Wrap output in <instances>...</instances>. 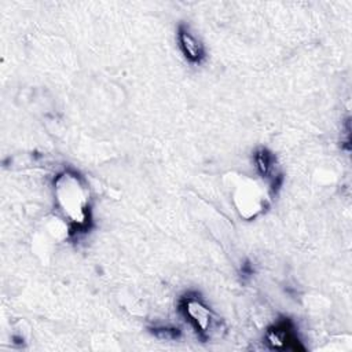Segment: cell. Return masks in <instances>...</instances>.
<instances>
[{
  "instance_id": "obj_3",
  "label": "cell",
  "mask_w": 352,
  "mask_h": 352,
  "mask_svg": "<svg viewBox=\"0 0 352 352\" xmlns=\"http://www.w3.org/2000/svg\"><path fill=\"white\" fill-rule=\"evenodd\" d=\"M264 342L270 349L276 351H305L297 326L289 316H279L264 333Z\"/></svg>"
},
{
  "instance_id": "obj_6",
  "label": "cell",
  "mask_w": 352,
  "mask_h": 352,
  "mask_svg": "<svg viewBox=\"0 0 352 352\" xmlns=\"http://www.w3.org/2000/svg\"><path fill=\"white\" fill-rule=\"evenodd\" d=\"M148 331L157 337L158 340H179L182 337V331L177 327H170V326H154L148 327Z\"/></svg>"
},
{
  "instance_id": "obj_4",
  "label": "cell",
  "mask_w": 352,
  "mask_h": 352,
  "mask_svg": "<svg viewBox=\"0 0 352 352\" xmlns=\"http://www.w3.org/2000/svg\"><path fill=\"white\" fill-rule=\"evenodd\" d=\"M253 162L256 172L270 183V191L275 195L283 183V173L278 168L276 155L270 148L261 146L254 151Z\"/></svg>"
},
{
  "instance_id": "obj_2",
  "label": "cell",
  "mask_w": 352,
  "mask_h": 352,
  "mask_svg": "<svg viewBox=\"0 0 352 352\" xmlns=\"http://www.w3.org/2000/svg\"><path fill=\"white\" fill-rule=\"evenodd\" d=\"M177 312L192 327L202 342L209 341L219 330V316L198 292L190 290L183 293L177 300Z\"/></svg>"
},
{
  "instance_id": "obj_1",
  "label": "cell",
  "mask_w": 352,
  "mask_h": 352,
  "mask_svg": "<svg viewBox=\"0 0 352 352\" xmlns=\"http://www.w3.org/2000/svg\"><path fill=\"white\" fill-rule=\"evenodd\" d=\"M55 206L66 221L67 235L78 241L94 227V199L87 179L74 168H65L52 179Z\"/></svg>"
},
{
  "instance_id": "obj_5",
  "label": "cell",
  "mask_w": 352,
  "mask_h": 352,
  "mask_svg": "<svg viewBox=\"0 0 352 352\" xmlns=\"http://www.w3.org/2000/svg\"><path fill=\"white\" fill-rule=\"evenodd\" d=\"M176 38L180 52L191 65H201L206 59V48L204 43L192 33L186 22H180L176 30Z\"/></svg>"
}]
</instances>
